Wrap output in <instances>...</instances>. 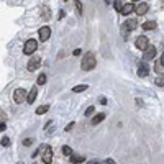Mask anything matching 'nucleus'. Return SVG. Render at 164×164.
I'll use <instances>...</instances> for the list:
<instances>
[{
    "label": "nucleus",
    "mask_w": 164,
    "mask_h": 164,
    "mask_svg": "<svg viewBox=\"0 0 164 164\" xmlns=\"http://www.w3.org/2000/svg\"><path fill=\"white\" fill-rule=\"evenodd\" d=\"M48 110H49V107H48V105H41V107H38V109H36V115H43V113H46Z\"/></svg>",
    "instance_id": "nucleus-18"
},
{
    "label": "nucleus",
    "mask_w": 164,
    "mask_h": 164,
    "mask_svg": "<svg viewBox=\"0 0 164 164\" xmlns=\"http://www.w3.org/2000/svg\"><path fill=\"white\" fill-rule=\"evenodd\" d=\"M156 28V22H146V23H143V30H154Z\"/></svg>",
    "instance_id": "nucleus-15"
},
{
    "label": "nucleus",
    "mask_w": 164,
    "mask_h": 164,
    "mask_svg": "<svg viewBox=\"0 0 164 164\" xmlns=\"http://www.w3.org/2000/svg\"><path fill=\"white\" fill-rule=\"evenodd\" d=\"M115 10L117 12H122V8H123V5H122V0H115Z\"/></svg>",
    "instance_id": "nucleus-21"
},
{
    "label": "nucleus",
    "mask_w": 164,
    "mask_h": 164,
    "mask_svg": "<svg viewBox=\"0 0 164 164\" xmlns=\"http://www.w3.org/2000/svg\"><path fill=\"white\" fill-rule=\"evenodd\" d=\"M89 164H100V162H95V161H92V162H89Z\"/></svg>",
    "instance_id": "nucleus-34"
},
{
    "label": "nucleus",
    "mask_w": 164,
    "mask_h": 164,
    "mask_svg": "<svg viewBox=\"0 0 164 164\" xmlns=\"http://www.w3.org/2000/svg\"><path fill=\"white\" fill-rule=\"evenodd\" d=\"M133 10H136L133 3H125V5H123V8H122V13H123V15H130Z\"/></svg>",
    "instance_id": "nucleus-11"
},
{
    "label": "nucleus",
    "mask_w": 164,
    "mask_h": 164,
    "mask_svg": "<svg viewBox=\"0 0 164 164\" xmlns=\"http://www.w3.org/2000/svg\"><path fill=\"white\" fill-rule=\"evenodd\" d=\"M64 2H67V0H64Z\"/></svg>",
    "instance_id": "nucleus-35"
},
{
    "label": "nucleus",
    "mask_w": 164,
    "mask_h": 164,
    "mask_svg": "<svg viewBox=\"0 0 164 164\" xmlns=\"http://www.w3.org/2000/svg\"><path fill=\"white\" fill-rule=\"evenodd\" d=\"M26 99H28V94L23 89H17L15 90V94H13V100L17 102V103H23V102H26Z\"/></svg>",
    "instance_id": "nucleus-3"
},
{
    "label": "nucleus",
    "mask_w": 164,
    "mask_h": 164,
    "mask_svg": "<svg viewBox=\"0 0 164 164\" xmlns=\"http://www.w3.org/2000/svg\"><path fill=\"white\" fill-rule=\"evenodd\" d=\"M81 54V49H74V56H79Z\"/></svg>",
    "instance_id": "nucleus-32"
},
{
    "label": "nucleus",
    "mask_w": 164,
    "mask_h": 164,
    "mask_svg": "<svg viewBox=\"0 0 164 164\" xmlns=\"http://www.w3.org/2000/svg\"><path fill=\"white\" fill-rule=\"evenodd\" d=\"M10 145V138H2V146H8Z\"/></svg>",
    "instance_id": "nucleus-26"
},
{
    "label": "nucleus",
    "mask_w": 164,
    "mask_h": 164,
    "mask_svg": "<svg viewBox=\"0 0 164 164\" xmlns=\"http://www.w3.org/2000/svg\"><path fill=\"white\" fill-rule=\"evenodd\" d=\"M43 84H46V75L45 74H41L38 77V85H43Z\"/></svg>",
    "instance_id": "nucleus-23"
},
{
    "label": "nucleus",
    "mask_w": 164,
    "mask_h": 164,
    "mask_svg": "<svg viewBox=\"0 0 164 164\" xmlns=\"http://www.w3.org/2000/svg\"><path fill=\"white\" fill-rule=\"evenodd\" d=\"M36 46H38V43L35 41V39H28V41L25 43V46H23V53L25 54H33L35 51H36Z\"/></svg>",
    "instance_id": "nucleus-2"
},
{
    "label": "nucleus",
    "mask_w": 164,
    "mask_h": 164,
    "mask_svg": "<svg viewBox=\"0 0 164 164\" xmlns=\"http://www.w3.org/2000/svg\"><path fill=\"white\" fill-rule=\"evenodd\" d=\"M38 36H39V39H41V41H46V39H49V36H51V30H49V26H43V28H39Z\"/></svg>",
    "instance_id": "nucleus-6"
},
{
    "label": "nucleus",
    "mask_w": 164,
    "mask_h": 164,
    "mask_svg": "<svg viewBox=\"0 0 164 164\" xmlns=\"http://www.w3.org/2000/svg\"><path fill=\"white\" fill-rule=\"evenodd\" d=\"M75 8H77V12H79V13H82V3L81 2H79V0H75Z\"/></svg>",
    "instance_id": "nucleus-24"
},
{
    "label": "nucleus",
    "mask_w": 164,
    "mask_h": 164,
    "mask_svg": "<svg viewBox=\"0 0 164 164\" xmlns=\"http://www.w3.org/2000/svg\"><path fill=\"white\" fill-rule=\"evenodd\" d=\"M5 128H7V125H5V123H3V122H2V125H0V130L3 131V130H5Z\"/></svg>",
    "instance_id": "nucleus-31"
},
{
    "label": "nucleus",
    "mask_w": 164,
    "mask_h": 164,
    "mask_svg": "<svg viewBox=\"0 0 164 164\" xmlns=\"http://www.w3.org/2000/svg\"><path fill=\"white\" fill-rule=\"evenodd\" d=\"M81 67L82 71H92L95 67V54L94 53H87L84 56L82 62H81Z\"/></svg>",
    "instance_id": "nucleus-1"
},
{
    "label": "nucleus",
    "mask_w": 164,
    "mask_h": 164,
    "mask_svg": "<svg viewBox=\"0 0 164 164\" xmlns=\"http://www.w3.org/2000/svg\"><path fill=\"white\" fill-rule=\"evenodd\" d=\"M154 56H156V48L149 45L145 51V61H149V59H153Z\"/></svg>",
    "instance_id": "nucleus-8"
},
{
    "label": "nucleus",
    "mask_w": 164,
    "mask_h": 164,
    "mask_svg": "<svg viewBox=\"0 0 164 164\" xmlns=\"http://www.w3.org/2000/svg\"><path fill=\"white\" fill-rule=\"evenodd\" d=\"M62 154L64 156H72V149L69 146H62Z\"/></svg>",
    "instance_id": "nucleus-20"
},
{
    "label": "nucleus",
    "mask_w": 164,
    "mask_h": 164,
    "mask_svg": "<svg viewBox=\"0 0 164 164\" xmlns=\"http://www.w3.org/2000/svg\"><path fill=\"white\" fill-rule=\"evenodd\" d=\"M84 156H81V154H72L71 156V161H72L74 164H77V162H84Z\"/></svg>",
    "instance_id": "nucleus-14"
},
{
    "label": "nucleus",
    "mask_w": 164,
    "mask_h": 164,
    "mask_svg": "<svg viewBox=\"0 0 164 164\" xmlns=\"http://www.w3.org/2000/svg\"><path fill=\"white\" fill-rule=\"evenodd\" d=\"M148 72H149V67H148L145 62H139V66H138V75H139V77H146Z\"/></svg>",
    "instance_id": "nucleus-9"
},
{
    "label": "nucleus",
    "mask_w": 164,
    "mask_h": 164,
    "mask_svg": "<svg viewBox=\"0 0 164 164\" xmlns=\"http://www.w3.org/2000/svg\"><path fill=\"white\" fill-rule=\"evenodd\" d=\"M136 20H126L125 22V30H128V31H133L135 28H136Z\"/></svg>",
    "instance_id": "nucleus-12"
},
{
    "label": "nucleus",
    "mask_w": 164,
    "mask_h": 164,
    "mask_svg": "<svg viewBox=\"0 0 164 164\" xmlns=\"http://www.w3.org/2000/svg\"><path fill=\"white\" fill-rule=\"evenodd\" d=\"M105 164H115L113 159H105Z\"/></svg>",
    "instance_id": "nucleus-29"
},
{
    "label": "nucleus",
    "mask_w": 164,
    "mask_h": 164,
    "mask_svg": "<svg viewBox=\"0 0 164 164\" xmlns=\"http://www.w3.org/2000/svg\"><path fill=\"white\" fill-rule=\"evenodd\" d=\"M41 66V59L38 58V56H35V58H31L30 59V62H28V71H30V72H33V71H36L38 67Z\"/></svg>",
    "instance_id": "nucleus-4"
},
{
    "label": "nucleus",
    "mask_w": 164,
    "mask_h": 164,
    "mask_svg": "<svg viewBox=\"0 0 164 164\" xmlns=\"http://www.w3.org/2000/svg\"><path fill=\"white\" fill-rule=\"evenodd\" d=\"M72 126H74V122H71L69 125L66 126V131H69V130H72Z\"/></svg>",
    "instance_id": "nucleus-27"
},
{
    "label": "nucleus",
    "mask_w": 164,
    "mask_h": 164,
    "mask_svg": "<svg viewBox=\"0 0 164 164\" xmlns=\"http://www.w3.org/2000/svg\"><path fill=\"white\" fill-rule=\"evenodd\" d=\"M95 112V107L94 105H90V107H87V110H85V117H90L92 113Z\"/></svg>",
    "instance_id": "nucleus-22"
},
{
    "label": "nucleus",
    "mask_w": 164,
    "mask_h": 164,
    "mask_svg": "<svg viewBox=\"0 0 164 164\" xmlns=\"http://www.w3.org/2000/svg\"><path fill=\"white\" fill-rule=\"evenodd\" d=\"M103 118H105V113H99L97 117H94V118H92V125H97V123H100Z\"/></svg>",
    "instance_id": "nucleus-16"
},
{
    "label": "nucleus",
    "mask_w": 164,
    "mask_h": 164,
    "mask_svg": "<svg viewBox=\"0 0 164 164\" xmlns=\"http://www.w3.org/2000/svg\"><path fill=\"white\" fill-rule=\"evenodd\" d=\"M51 161H53V149L49 146H45V149H43V162L51 164Z\"/></svg>",
    "instance_id": "nucleus-5"
},
{
    "label": "nucleus",
    "mask_w": 164,
    "mask_h": 164,
    "mask_svg": "<svg viewBox=\"0 0 164 164\" xmlns=\"http://www.w3.org/2000/svg\"><path fill=\"white\" fill-rule=\"evenodd\" d=\"M159 62H161V64H162V66H164V53L161 54V61H159Z\"/></svg>",
    "instance_id": "nucleus-33"
},
{
    "label": "nucleus",
    "mask_w": 164,
    "mask_h": 164,
    "mask_svg": "<svg viewBox=\"0 0 164 164\" xmlns=\"http://www.w3.org/2000/svg\"><path fill=\"white\" fill-rule=\"evenodd\" d=\"M135 2H138V0H135Z\"/></svg>",
    "instance_id": "nucleus-36"
},
{
    "label": "nucleus",
    "mask_w": 164,
    "mask_h": 164,
    "mask_svg": "<svg viewBox=\"0 0 164 164\" xmlns=\"http://www.w3.org/2000/svg\"><path fill=\"white\" fill-rule=\"evenodd\" d=\"M156 72H161V64H156Z\"/></svg>",
    "instance_id": "nucleus-30"
},
{
    "label": "nucleus",
    "mask_w": 164,
    "mask_h": 164,
    "mask_svg": "<svg viewBox=\"0 0 164 164\" xmlns=\"http://www.w3.org/2000/svg\"><path fill=\"white\" fill-rule=\"evenodd\" d=\"M41 15H43V18L46 20H49V17H51V12H49V7H43V12H41Z\"/></svg>",
    "instance_id": "nucleus-17"
},
{
    "label": "nucleus",
    "mask_w": 164,
    "mask_h": 164,
    "mask_svg": "<svg viewBox=\"0 0 164 164\" xmlns=\"http://www.w3.org/2000/svg\"><path fill=\"white\" fill-rule=\"evenodd\" d=\"M148 46H149V45H148V36H139V38L136 39V48H138V49L146 51Z\"/></svg>",
    "instance_id": "nucleus-7"
},
{
    "label": "nucleus",
    "mask_w": 164,
    "mask_h": 164,
    "mask_svg": "<svg viewBox=\"0 0 164 164\" xmlns=\"http://www.w3.org/2000/svg\"><path fill=\"white\" fill-rule=\"evenodd\" d=\"M146 12H148V3H139V5L136 7V15H139V17L145 15Z\"/></svg>",
    "instance_id": "nucleus-13"
},
{
    "label": "nucleus",
    "mask_w": 164,
    "mask_h": 164,
    "mask_svg": "<svg viewBox=\"0 0 164 164\" xmlns=\"http://www.w3.org/2000/svg\"><path fill=\"white\" fill-rule=\"evenodd\" d=\"M36 95H38V89H36V87H31L30 92H28V99H26V102H28V103H33L35 100H36Z\"/></svg>",
    "instance_id": "nucleus-10"
},
{
    "label": "nucleus",
    "mask_w": 164,
    "mask_h": 164,
    "mask_svg": "<svg viewBox=\"0 0 164 164\" xmlns=\"http://www.w3.org/2000/svg\"><path fill=\"white\" fill-rule=\"evenodd\" d=\"M85 89H89V87H87L85 84H81V85H75V87H74L72 90H74V92H77V94H79V92H84Z\"/></svg>",
    "instance_id": "nucleus-19"
},
{
    "label": "nucleus",
    "mask_w": 164,
    "mask_h": 164,
    "mask_svg": "<svg viewBox=\"0 0 164 164\" xmlns=\"http://www.w3.org/2000/svg\"><path fill=\"white\" fill-rule=\"evenodd\" d=\"M100 103H102V105H107V99L105 97H100Z\"/></svg>",
    "instance_id": "nucleus-28"
},
{
    "label": "nucleus",
    "mask_w": 164,
    "mask_h": 164,
    "mask_svg": "<svg viewBox=\"0 0 164 164\" xmlns=\"http://www.w3.org/2000/svg\"><path fill=\"white\" fill-rule=\"evenodd\" d=\"M31 143H33V139H31V138H25V139H23V146H30Z\"/></svg>",
    "instance_id": "nucleus-25"
}]
</instances>
